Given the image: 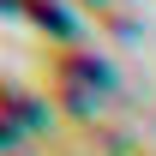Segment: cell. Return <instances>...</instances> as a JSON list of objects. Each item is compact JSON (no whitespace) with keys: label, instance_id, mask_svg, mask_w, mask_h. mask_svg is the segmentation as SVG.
Here are the masks:
<instances>
[{"label":"cell","instance_id":"cell-1","mask_svg":"<svg viewBox=\"0 0 156 156\" xmlns=\"http://www.w3.org/2000/svg\"><path fill=\"white\" fill-rule=\"evenodd\" d=\"M108 84H114V66L102 54H90V48H78V42H60L54 54H48V84H42V90L72 120H84V108H90Z\"/></svg>","mask_w":156,"mask_h":156}]
</instances>
